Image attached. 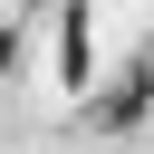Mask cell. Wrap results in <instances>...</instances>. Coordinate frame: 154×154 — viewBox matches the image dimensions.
I'll use <instances>...</instances> for the list:
<instances>
[{
	"instance_id": "3957f363",
	"label": "cell",
	"mask_w": 154,
	"mask_h": 154,
	"mask_svg": "<svg viewBox=\"0 0 154 154\" xmlns=\"http://www.w3.org/2000/svg\"><path fill=\"white\" fill-rule=\"evenodd\" d=\"M19 10H29V0H19Z\"/></svg>"
},
{
	"instance_id": "6da1fadb",
	"label": "cell",
	"mask_w": 154,
	"mask_h": 154,
	"mask_svg": "<svg viewBox=\"0 0 154 154\" xmlns=\"http://www.w3.org/2000/svg\"><path fill=\"white\" fill-rule=\"evenodd\" d=\"M58 77L87 96V77H96V0H58Z\"/></svg>"
},
{
	"instance_id": "7a4b0ae2",
	"label": "cell",
	"mask_w": 154,
	"mask_h": 154,
	"mask_svg": "<svg viewBox=\"0 0 154 154\" xmlns=\"http://www.w3.org/2000/svg\"><path fill=\"white\" fill-rule=\"evenodd\" d=\"M144 106H154V58H135V67H125V77L106 87V96H87V116H96L106 135H125V125H135Z\"/></svg>"
}]
</instances>
